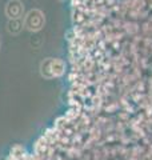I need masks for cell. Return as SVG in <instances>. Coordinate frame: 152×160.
Returning <instances> with one entry per match:
<instances>
[{"label": "cell", "instance_id": "6da1fadb", "mask_svg": "<svg viewBox=\"0 0 152 160\" xmlns=\"http://www.w3.org/2000/svg\"><path fill=\"white\" fill-rule=\"evenodd\" d=\"M65 66L60 59L47 58L40 63V75L45 79H53L59 78L64 73Z\"/></svg>", "mask_w": 152, "mask_h": 160}, {"label": "cell", "instance_id": "7a4b0ae2", "mask_svg": "<svg viewBox=\"0 0 152 160\" xmlns=\"http://www.w3.org/2000/svg\"><path fill=\"white\" fill-rule=\"evenodd\" d=\"M45 24L44 13L40 9H31L24 18V28H27L31 32L40 31Z\"/></svg>", "mask_w": 152, "mask_h": 160}, {"label": "cell", "instance_id": "3957f363", "mask_svg": "<svg viewBox=\"0 0 152 160\" xmlns=\"http://www.w3.org/2000/svg\"><path fill=\"white\" fill-rule=\"evenodd\" d=\"M4 12H6V16L9 20L22 19L23 15H24V4L20 2V0H9V2L6 4Z\"/></svg>", "mask_w": 152, "mask_h": 160}, {"label": "cell", "instance_id": "277c9868", "mask_svg": "<svg viewBox=\"0 0 152 160\" xmlns=\"http://www.w3.org/2000/svg\"><path fill=\"white\" fill-rule=\"evenodd\" d=\"M24 28V20L23 19H12L7 23V31L11 35H19Z\"/></svg>", "mask_w": 152, "mask_h": 160}, {"label": "cell", "instance_id": "5b68a950", "mask_svg": "<svg viewBox=\"0 0 152 160\" xmlns=\"http://www.w3.org/2000/svg\"><path fill=\"white\" fill-rule=\"evenodd\" d=\"M0 48H2V38H0Z\"/></svg>", "mask_w": 152, "mask_h": 160}]
</instances>
